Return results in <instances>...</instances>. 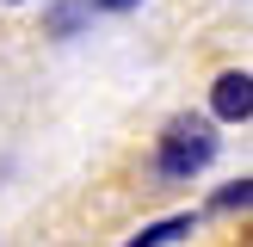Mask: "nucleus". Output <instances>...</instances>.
<instances>
[{
	"label": "nucleus",
	"instance_id": "f257e3e1",
	"mask_svg": "<svg viewBox=\"0 0 253 247\" xmlns=\"http://www.w3.org/2000/svg\"><path fill=\"white\" fill-rule=\"evenodd\" d=\"M216 148H222L216 118H192V111H179V118L161 130V142H155V173L167 185H185V179H198V173L216 161Z\"/></svg>",
	"mask_w": 253,
	"mask_h": 247
},
{
	"label": "nucleus",
	"instance_id": "f03ea898",
	"mask_svg": "<svg viewBox=\"0 0 253 247\" xmlns=\"http://www.w3.org/2000/svg\"><path fill=\"white\" fill-rule=\"evenodd\" d=\"M210 118L216 124H247L253 118V74L247 68L216 74V86H210Z\"/></svg>",
	"mask_w": 253,
	"mask_h": 247
},
{
	"label": "nucleus",
	"instance_id": "7ed1b4c3",
	"mask_svg": "<svg viewBox=\"0 0 253 247\" xmlns=\"http://www.w3.org/2000/svg\"><path fill=\"white\" fill-rule=\"evenodd\" d=\"M185 235H198V216H192V210L161 216V222H142V235H130V247H173V241H185Z\"/></svg>",
	"mask_w": 253,
	"mask_h": 247
},
{
	"label": "nucleus",
	"instance_id": "20e7f679",
	"mask_svg": "<svg viewBox=\"0 0 253 247\" xmlns=\"http://www.w3.org/2000/svg\"><path fill=\"white\" fill-rule=\"evenodd\" d=\"M86 19H93V6H86V0H62V6L49 12V37H74Z\"/></svg>",
	"mask_w": 253,
	"mask_h": 247
},
{
	"label": "nucleus",
	"instance_id": "39448f33",
	"mask_svg": "<svg viewBox=\"0 0 253 247\" xmlns=\"http://www.w3.org/2000/svg\"><path fill=\"white\" fill-rule=\"evenodd\" d=\"M247 204H253V179H229L210 198V210H222V216H235V210H247Z\"/></svg>",
	"mask_w": 253,
	"mask_h": 247
},
{
	"label": "nucleus",
	"instance_id": "423d86ee",
	"mask_svg": "<svg viewBox=\"0 0 253 247\" xmlns=\"http://www.w3.org/2000/svg\"><path fill=\"white\" fill-rule=\"evenodd\" d=\"M86 6H93V12H136L142 0H86Z\"/></svg>",
	"mask_w": 253,
	"mask_h": 247
},
{
	"label": "nucleus",
	"instance_id": "0eeeda50",
	"mask_svg": "<svg viewBox=\"0 0 253 247\" xmlns=\"http://www.w3.org/2000/svg\"><path fill=\"white\" fill-rule=\"evenodd\" d=\"M12 6H19V0H12Z\"/></svg>",
	"mask_w": 253,
	"mask_h": 247
}]
</instances>
